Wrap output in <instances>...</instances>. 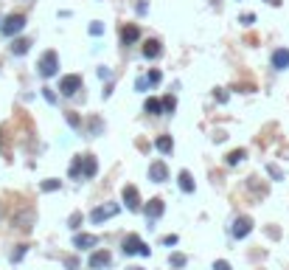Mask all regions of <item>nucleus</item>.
Masks as SVG:
<instances>
[{
    "mask_svg": "<svg viewBox=\"0 0 289 270\" xmlns=\"http://www.w3.org/2000/svg\"><path fill=\"white\" fill-rule=\"evenodd\" d=\"M138 40H141V29L138 26H124L121 29V43L124 45H135Z\"/></svg>",
    "mask_w": 289,
    "mask_h": 270,
    "instance_id": "ddd939ff",
    "label": "nucleus"
},
{
    "mask_svg": "<svg viewBox=\"0 0 289 270\" xmlns=\"http://www.w3.org/2000/svg\"><path fill=\"white\" fill-rule=\"evenodd\" d=\"M160 79H163V73H160V71H149V82H152V85H157Z\"/></svg>",
    "mask_w": 289,
    "mask_h": 270,
    "instance_id": "c85d7f7f",
    "label": "nucleus"
},
{
    "mask_svg": "<svg viewBox=\"0 0 289 270\" xmlns=\"http://www.w3.org/2000/svg\"><path fill=\"white\" fill-rule=\"evenodd\" d=\"M163 211H166V206H163V200H160V197L149 200L146 206H143V214H146V220H149V222H155L157 217H163Z\"/></svg>",
    "mask_w": 289,
    "mask_h": 270,
    "instance_id": "6e6552de",
    "label": "nucleus"
},
{
    "mask_svg": "<svg viewBox=\"0 0 289 270\" xmlns=\"http://www.w3.org/2000/svg\"><path fill=\"white\" fill-rule=\"evenodd\" d=\"M127 270H143V267H127Z\"/></svg>",
    "mask_w": 289,
    "mask_h": 270,
    "instance_id": "72a5a7b5",
    "label": "nucleus"
},
{
    "mask_svg": "<svg viewBox=\"0 0 289 270\" xmlns=\"http://www.w3.org/2000/svg\"><path fill=\"white\" fill-rule=\"evenodd\" d=\"M241 23H244V26H253V23H255V15H241Z\"/></svg>",
    "mask_w": 289,
    "mask_h": 270,
    "instance_id": "2f4dec72",
    "label": "nucleus"
},
{
    "mask_svg": "<svg viewBox=\"0 0 289 270\" xmlns=\"http://www.w3.org/2000/svg\"><path fill=\"white\" fill-rule=\"evenodd\" d=\"M149 85H152V82H149V76H141L138 82H135V90H146Z\"/></svg>",
    "mask_w": 289,
    "mask_h": 270,
    "instance_id": "a878e982",
    "label": "nucleus"
},
{
    "mask_svg": "<svg viewBox=\"0 0 289 270\" xmlns=\"http://www.w3.org/2000/svg\"><path fill=\"white\" fill-rule=\"evenodd\" d=\"M272 68L275 71H286L289 68V48H275L272 51Z\"/></svg>",
    "mask_w": 289,
    "mask_h": 270,
    "instance_id": "9b49d317",
    "label": "nucleus"
},
{
    "mask_svg": "<svg viewBox=\"0 0 289 270\" xmlns=\"http://www.w3.org/2000/svg\"><path fill=\"white\" fill-rule=\"evenodd\" d=\"M180 189H183L185 194H191L197 186H194V178H191V172H180Z\"/></svg>",
    "mask_w": 289,
    "mask_h": 270,
    "instance_id": "f3484780",
    "label": "nucleus"
},
{
    "mask_svg": "<svg viewBox=\"0 0 289 270\" xmlns=\"http://www.w3.org/2000/svg\"><path fill=\"white\" fill-rule=\"evenodd\" d=\"M174 107H177V99H174V96H166V99H163V113H166V115L174 113Z\"/></svg>",
    "mask_w": 289,
    "mask_h": 270,
    "instance_id": "412c9836",
    "label": "nucleus"
},
{
    "mask_svg": "<svg viewBox=\"0 0 289 270\" xmlns=\"http://www.w3.org/2000/svg\"><path fill=\"white\" fill-rule=\"evenodd\" d=\"M124 203H127L129 211H138L141 208V192L135 186H124Z\"/></svg>",
    "mask_w": 289,
    "mask_h": 270,
    "instance_id": "9d476101",
    "label": "nucleus"
},
{
    "mask_svg": "<svg viewBox=\"0 0 289 270\" xmlns=\"http://www.w3.org/2000/svg\"><path fill=\"white\" fill-rule=\"evenodd\" d=\"M143 110H146L149 115H157V113H163V99H146Z\"/></svg>",
    "mask_w": 289,
    "mask_h": 270,
    "instance_id": "a211bd4d",
    "label": "nucleus"
},
{
    "mask_svg": "<svg viewBox=\"0 0 289 270\" xmlns=\"http://www.w3.org/2000/svg\"><path fill=\"white\" fill-rule=\"evenodd\" d=\"M250 231H253V220H250V217H239V220L233 222V228H230V234L236 236V239H244Z\"/></svg>",
    "mask_w": 289,
    "mask_h": 270,
    "instance_id": "1a4fd4ad",
    "label": "nucleus"
},
{
    "mask_svg": "<svg viewBox=\"0 0 289 270\" xmlns=\"http://www.w3.org/2000/svg\"><path fill=\"white\" fill-rule=\"evenodd\" d=\"M160 51H163L160 40H146V43H143V57L146 59H157L160 57Z\"/></svg>",
    "mask_w": 289,
    "mask_h": 270,
    "instance_id": "4468645a",
    "label": "nucleus"
},
{
    "mask_svg": "<svg viewBox=\"0 0 289 270\" xmlns=\"http://www.w3.org/2000/svg\"><path fill=\"white\" fill-rule=\"evenodd\" d=\"M26 250H29V248H26V245H17V250H15V253H12V262H20L23 256H26Z\"/></svg>",
    "mask_w": 289,
    "mask_h": 270,
    "instance_id": "393cba45",
    "label": "nucleus"
},
{
    "mask_svg": "<svg viewBox=\"0 0 289 270\" xmlns=\"http://www.w3.org/2000/svg\"><path fill=\"white\" fill-rule=\"evenodd\" d=\"M185 264H188V259L183 253H171V267H185Z\"/></svg>",
    "mask_w": 289,
    "mask_h": 270,
    "instance_id": "5701e85b",
    "label": "nucleus"
},
{
    "mask_svg": "<svg viewBox=\"0 0 289 270\" xmlns=\"http://www.w3.org/2000/svg\"><path fill=\"white\" fill-rule=\"evenodd\" d=\"M79 90H82V76H79V73H71V76H65L62 82H59V93H62V96H76Z\"/></svg>",
    "mask_w": 289,
    "mask_h": 270,
    "instance_id": "423d86ee",
    "label": "nucleus"
},
{
    "mask_svg": "<svg viewBox=\"0 0 289 270\" xmlns=\"http://www.w3.org/2000/svg\"><path fill=\"white\" fill-rule=\"evenodd\" d=\"M118 211H121L118 203H101V206H96V208L90 211V222H96V225H99V222H104V220H110V217H115Z\"/></svg>",
    "mask_w": 289,
    "mask_h": 270,
    "instance_id": "20e7f679",
    "label": "nucleus"
},
{
    "mask_svg": "<svg viewBox=\"0 0 289 270\" xmlns=\"http://www.w3.org/2000/svg\"><path fill=\"white\" fill-rule=\"evenodd\" d=\"M37 71H40V76H43V79L57 76V73H59V57H57V51H45L43 57H40Z\"/></svg>",
    "mask_w": 289,
    "mask_h": 270,
    "instance_id": "f257e3e1",
    "label": "nucleus"
},
{
    "mask_svg": "<svg viewBox=\"0 0 289 270\" xmlns=\"http://www.w3.org/2000/svg\"><path fill=\"white\" fill-rule=\"evenodd\" d=\"M110 262H113L110 250H93L90 259H87V267H90V270H107V267H110Z\"/></svg>",
    "mask_w": 289,
    "mask_h": 270,
    "instance_id": "39448f33",
    "label": "nucleus"
},
{
    "mask_svg": "<svg viewBox=\"0 0 289 270\" xmlns=\"http://www.w3.org/2000/svg\"><path fill=\"white\" fill-rule=\"evenodd\" d=\"M267 3H278V0H267Z\"/></svg>",
    "mask_w": 289,
    "mask_h": 270,
    "instance_id": "f704fd0d",
    "label": "nucleus"
},
{
    "mask_svg": "<svg viewBox=\"0 0 289 270\" xmlns=\"http://www.w3.org/2000/svg\"><path fill=\"white\" fill-rule=\"evenodd\" d=\"M244 155H247L244 150H236V152H230V155H227V164H230V166L241 164V161H244Z\"/></svg>",
    "mask_w": 289,
    "mask_h": 270,
    "instance_id": "4be33fe9",
    "label": "nucleus"
},
{
    "mask_svg": "<svg viewBox=\"0 0 289 270\" xmlns=\"http://www.w3.org/2000/svg\"><path fill=\"white\" fill-rule=\"evenodd\" d=\"M82 161H85V155H76V158H73V164H71V178H73V180L82 178Z\"/></svg>",
    "mask_w": 289,
    "mask_h": 270,
    "instance_id": "aec40b11",
    "label": "nucleus"
},
{
    "mask_svg": "<svg viewBox=\"0 0 289 270\" xmlns=\"http://www.w3.org/2000/svg\"><path fill=\"white\" fill-rule=\"evenodd\" d=\"M90 34H96V37L104 34V26H101V23H93V26H90Z\"/></svg>",
    "mask_w": 289,
    "mask_h": 270,
    "instance_id": "c756f323",
    "label": "nucleus"
},
{
    "mask_svg": "<svg viewBox=\"0 0 289 270\" xmlns=\"http://www.w3.org/2000/svg\"><path fill=\"white\" fill-rule=\"evenodd\" d=\"M79 222H82V214H73V217H71V228H79Z\"/></svg>",
    "mask_w": 289,
    "mask_h": 270,
    "instance_id": "473e14b6",
    "label": "nucleus"
},
{
    "mask_svg": "<svg viewBox=\"0 0 289 270\" xmlns=\"http://www.w3.org/2000/svg\"><path fill=\"white\" fill-rule=\"evenodd\" d=\"M59 186H62L59 180H45V183H43V192H57Z\"/></svg>",
    "mask_w": 289,
    "mask_h": 270,
    "instance_id": "b1692460",
    "label": "nucleus"
},
{
    "mask_svg": "<svg viewBox=\"0 0 289 270\" xmlns=\"http://www.w3.org/2000/svg\"><path fill=\"white\" fill-rule=\"evenodd\" d=\"M213 270H233V267L225 262V259H216V262H213Z\"/></svg>",
    "mask_w": 289,
    "mask_h": 270,
    "instance_id": "cd10ccee",
    "label": "nucleus"
},
{
    "mask_svg": "<svg viewBox=\"0 0 289 270\" xmlns=\"http://www.w3.org/2000/svg\"><path fill=\"white\" fill-rule=\"evenodd\" d=\"M149 180L152 183H166L169 180V166L163 164V161H155V164L149 166Z\"/></svg>",
    "mask_w": 289,
    "mask_h": 270,
    "instance_id": "0eeeda50",
    "label": "nucleus"
},
{
    "mask_svg": "<svg viewBox=\"0 0 289 270\" xmlns=\"http://www.w3.org/2000/svg\"><path fill=\"white\" fill-rule=\"evenodd\" d=\"M29 48H31L29 40H15V43H12V54H15V57H23V54H29Z\"/></svg>",
    "mask_w": 289,
    "mask_h": 270,
    "instance_id": "6ab92c4d",
    "label": "nucleus"
},
{
    "mask_svg": "<svg viewBox=\"0 0 289 270\" xmlns=\"http://www.w3.org/2000/svg\"><path fill=\"white\" fill-rule=\"evenodd\" d=\"M43 96H45V101H48V104H57V93H54V90H48V87H45Z\"/></svg>",
    "mask_w": 289,
    "mask_h": 270,
    "instance_id": "bb28decb",
    "label": "nucleus"
},
{
    "mask_svg": "<svg viewBox=\"0 0 289 270\" xmlns=\"http://www.w3.org/2000/svg\"><path fill=\"white\" fill-rule=\"evenodd\" d=\"M68 124H71V127H79V115L76 113H68Z\"/></svg>",
    "mask_w": 289,
    "mask_h": 270,
    "instance_id": "7c9ffc66",
    "label": "nucleus"
},
{
    "mask_svg": "<svg viewBox=\"0 0 289 270\" xmlns=\"http://www.w3.org/2000/svg\"><path fill=\"white\" fill-rule=\"evenodd\" d=\"M23 29H26V17L23 15H9L6 20H3V26H0V34L3 37H17Z\"/></svg>",
    "mask_w": 289,
    "mask_h": 270,
    "instance_id": "7ed1b4c3",
    "label": "nucleus"
},
{
    "mask_svg": "<svg viewBox=\"0 0 289 270\" xmlns=\"http://www.w3.org/2000/svg\"><path fill=\"white\" fill-rule=\"evenodd\" d=\"M121 250H124L127 256H135V253L149 256V253H152V250L146 248V242H143L138 234H129V236H124V242H121Z\"/></svg>",
    "mask_w": 289,
    "mask_h": 270,
    "instance_id": "f03ea898",
    "label": "nucleus"
},
{
    "mask_svg": "<svg viewBox=\"0 0 289 270\" xmlns=\"http://www.w3.org/2000/svg\"><path fill=\"white\" fill-rule=\"evenodd\" d=\"M155 147H157V152H163V155H169L171 150H174V141H171V135H160L155 141Z\"/></svg>",
    "mask_w": 289,
    "mask_h": 270,
    "instance_id": "2eb2a0df",
    "label": "nucleus"
},
{
    "mask_svg": "<svg viewBox=\"0 0 289 270\" xmlns=\"http://www.w3.org/2000/svg\"><path fill=\"white\" fill-rule=\"evenodd\" d=\"M96 169H99V166H96V161H93L90 155H85V161H82V178H93V175H96Z\"/></svg>",
    "mask_w": 289,
    "mask_h": 270,
    "instance_id": "dca6fc26",
    "label": "nucleus"
},
{
    "mask_svg": "<svg viewBox=\"0 0 289 270\" xmlns=\"http://www.w3.org/2000/svg\"><path fill=\"white\" fill-rule=\"evenodd\" d=\"M99 245V239L93 234H76L73 236V248H79V250H90V248H96Z\"/></svg>",
    "mask_w": 289,
    "mask_h": 270,
    "instance_id": "f8f14e48",
    "label": "nucleus"
}]
</instances>
